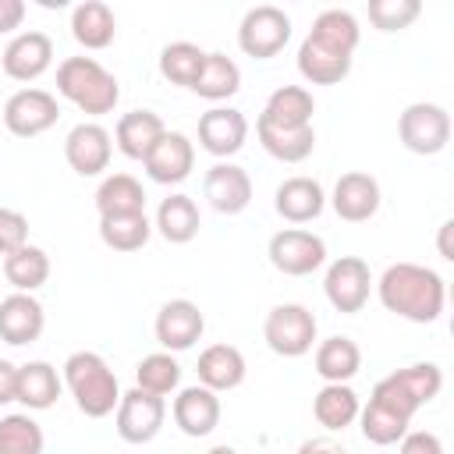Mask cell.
I'll list each match as a JSON object with an SVG mask.
<instances>
[{"mask_svg":"<svg viewBox=\"0 0 454 454\" xmlns=\"http://www.w3.org/2000/svg\"><path fill=\"white\" fill-rule=\"evenodd\" d=\"M443 390V369L436 362H415L408 369H394L372 387L369 404L358 411L362 436L376 447H390L408 433L411 415L429 404Z\"/></svg>","mask_w":454,"mask_h":454,"instance_id":"1","label":"cell"},{"mask_svg":"<svg viewBox=\"0 0 454 454\" xmlns=\"http://www.w3.org/2000/svg\"><path fill=\"white\" fill-rule=\"evenodd\" d=\"M376 294L387 312L408 323H436L447 305V284L436 270L419 262H394L376 280Z\"/></svg>","mask_w":454,"mask_h":454,"instance_id":"2","label":"cell"},{"mask_svg":"<svg viewBox=\"0 0 454 454\" xmlns=\"http://www.w3.org/2000/svg\"><path fill=\"white\" fill-rule=\"evenodd\" d=\"M64 387L71 390L78 411L85 419H106L114 415L117 401H121V387L114 369L106 365L103 355L96 351H74L64 362Z\"/></svg>","mask_w":454,"mask_h":454,"instance_id":"3","label":"cell"},{"mask_svg":"<svg viewBox=\"0 0 454 454\" xmlns=\"http://www.w3.org/2000/svg\"><path fill=\"white\" fill-rule=\"evenodd\" d=\"M57 92L89 117H103L117 106L121 85L96 57H67L57 67Z\"/></svg>","mask_w":454,"mask_h":454,"instance_id":"4","label":"cell"},{"mask_svg":"<svg viewBox=\"0 0 454 454\" xmlns=\"http://www.w3.org/2000/svg\"><path fill=\"white\" fill-rule=\"evenodd\" d=\"M316 333H319L316 316L298 301L273 305L266 312V323H262V340L270 344L273 355H284V358L309 355L312 344H316Z\"/></svg>","mask_w":454,"mask_h":454,"instance_id":"5","label":"cell"},{"mask_svg":"<svg viewBox=\"0 0 454 454\" xmlns=\"http://www.w3.org/2000/svg\"><path fill=\"white\" fill-rule=\"evenodd\" d=\"M397 138L415 156H436L450 142V114L440 103H408L397 117Z\"/></svg>","mask_w":454,"mask_h":454,"instance_id":"6","label":"cell"},{"mask_svg":"<svg viewBox=\"0 0 454 454\" xmlns=\"http://www.w3.org/2000/svg\"><path fill=\"white\" fill-rule=\"evenodd\" d=\"M287 39H291V18L284 7H273V4H259L245 11L238 25V46L245 57H255V60L277 57L287 46Z\"/></svg>","mask_w":454,"mask_h":454,"instance_id":"7","label":"cell"},{"mask_svg":"<svg viewBox=\"0 0 454 454\" xmlns=\"http://www.w3.org/2000/svg\"><path fill=\"white\" fill-rule=\"evenodd\" d=\"M163 419H167V401L142 390V387H131L128 394H121V401L114 408V426H117V436L124 443L156 440L163 429Z\"/></svg>","mask_w":454,"mask_h":454,"instance_id":"8","label":"cell"},{"mask_svg":"<svg viewBox=\"0 0 454 454\" xmlns=\"http://www.w3.org/2000/svg\"><path fill=\"white\" fill-rule=\"evenodd\" d=\"M266 255H270L273 270H280L284 277H309L326 262V241L312 231L287 227L270 238Z\"/></svg>","mask_w":454,"mask_h":454,"instance_id":"9","label":"cell"},{"mask_svg":"<svg viewBox=\"0 0 454 454\" xmlns=\"http://www.w3.org/2000/svg\"><path fill=\"white\" fill-rule=\"evenodd\" d=\"M323 291H326V301L351 316V312H362L365 301H369V291H372V273H369V262L358 259V255H340L326 266V277H323Z\"/></svg>","mask_w":454,"mask_h":454,"instance_id":"10","label":"cell"},{"mask_svg":"<svg viewBox=\"0 0 454 454\" xmlns=\"http://www.w3.org/2000/svg\"><path fill=\"white\" fill-rule=\"evenodd\" d=\"M57 117H60L57 96L46 89H18L4 103V124L18 138H35V135L50 131L57 124Z\"/></svg>","mask_w":454,"mask_h":454,"instance_id":"11","label":"cell"},{"mask_svg":"<svg viewBox=\"0 0 454 454\" xmlns=\"http://www.w3.org/2000/svg\"><path fill=\"white\" fill-rule=\"evenodd\" d=\"M110 156H114V135L96 124V121H82L67 131L64 138V160L74 174L82 177H96L110 167Z\"/></svg>","mask_w":454,"mask_h":454,"instance_id":"12","label":"cell"},{"mask_svg":"<svg viewBox=\"0 0 454 454\" xmlns=\"http://www.w3.org/2000/svg\"><path fill=\"white\" fill-rule=\"evenodd\" d=\"M50 64H53V39L39 28L18 32L4 46V57H0L4 74L14 78V82H35L39 74L50 71Z\"/></svg>","mask_w":454,"mask_h":454,"instance_id":"13","label":"cell"},{"mask_svg":"<svg viewBox=\"0 0 454 454\" xmlns=\"http://www.w3.org/2000/svg\"><path fill=\"white\" fill-rule=\"evenodd\" d=\"M202 195H206V202H209L216 213L238 216V213L248 209V202H252V177H248L245 167H238V163H231V160H220V163H213V167L206 170V177H202Z\"/></svg>","mask_w":454,"mask_h":454,"instance_id":"14","label":"cell"},{"mask_svg":"<svg viewBox=\"0 0 454 454\" xmlns=\"http://www.w3.org/2000/svg\"><path fill=\"white\" fill-rule=\"evenodd\" d=\"M156 340L163 344V351H188L199 337H202V330H206V316H202V309L195 305V301H188V298H170L160 312H156Z\"/></svg>","mask_w":454,"mask_h":454,"instance_id":"15","label":"cell"},{"mask_svg":"<svg viewBox=\"0 0 454 454\" xmlns=\"http://www.w3.org/2000/svg\"><path fill=\"white\" fill-rule=\"evenodd\" d=\"M380 181L365 170H348L337 177L333 184V195H330V206L340 220L348 223H365L369 216H376L380 209Z\"/></svg>","mask_w":454,"mask_h":454,"instance_id":"16","label":"cell"},{"mask_svg":"<svg viewBox=\"0 0 454 454\" xmlns=\"http://www.w3.org/2000/svg\"><path fill=\"white\" fill-rule=\"evenodd\" d=\"M245 138H248V121L234 106H213L199 117V145L216 160L234 156L245 145Z\"/></svg>","mask_w":454,"mask_h":454,"instance_id":"17","label":"cell"},{"mask_svg":"<svg viewBox=\"0 0 454 454\" xmlns=\"http://www.w3.org/2000/svg\"><path fill=\"white\" fill-rule=\"evenodd\" d=\"M149 181L156 184H181L195 167V145L181 131H163V138L153 145V153L142 160Z\"/></svg>","mask_w":454,"mask_h":454,"instance_id":"18","label":"cell"},{"mask_svg":"<svg viewBox=\"0 0 454 454\" xmlns=\"http://www.w3.org/2000/svg\"><path fill=\"white\" fill-rule=\"evenodd\" d=\"M170 411H174L177 429H181L184 436H195V440H199V436H209V433L220 426V397H216L209 387H202V383L177 390Z\"/></svg>","mask_w":454,"mask_h":454,"instance_id":"19","label":"cell"},{"mask_svg":"<svg viewBox=\"0 0 454 454\" xmlns=\"http://www.w3.org/2000/svg\"><path fill=\"white\" fill-rule=\"evenodd\" d=\"M43 326H46V312L32 294L14 291L0 301V340L21 348V344L39 340Z\"/></svg>","mask_w":454,"mask_h":454,"instance_id":"20","label":"cell"},{"mask_svg":"<svg viewBox=\"0 0 454 454\" xmlns=\"http://www.w3.org/2000/svg\"><path fill=\"white\" fill-rule=\"evenodd\" d=\"M326 206V192L316 177H287L277 184V195H273V209L287 220V223H309L323 213Z\"/></svg>","mask_w":454,"mask_h":454,"instance_id":"21","label":"cell"},{"mask_svg":"<svg viewBox=\"0 0 454 454\" xmlns=\"http://www.w3.org/2000/svg\"><path fill=\"white\" fill-rule=\"evenodd\" d=\"M163 131H167V124H163L160 114H153V110H131V114H124L117 121L114 142H117V149L128 160H145L153 153V145L163 138Z\"/></svg>","mask_w":454,"mask_h":454,"instance_id":"22","label":"cell"},{"mask_svg":"<svg viewBox=\"0 0 454 454\" xmlns=\"http://www.w3.org/2000/svg\"><path fill=\"white\" fill-rule=\"evenodd\" d=\"M245 369H248V365H245V355H241L234 344H209V348L199 355V365H195L199 383L209 387L213 394L241 387Z\"/></svg>","mask_w":454,"mask_h":454,"instance_id":"23","label":"cell"},{"mask_svg":"<svg viewBox=\"0 0 454 454\" xmlns=\"http://www.w3.org/2000/svg\"><path fill=\"white\" fill-rule=\"evenodd\" d=\"M71 35L85 50H106L117 35V18L103 0H82L71 11Z\"/></svg>","mask_w":454,"mask_h":454,"instance_id":"24","label":"cell"},{"mask_svg":"<svg viewBox=\"0 0 454 454\" xmlns=\"http://www.w3.org/2000/svg\"><path fill=\"white\" fill-rule=\"evenodd\" d=\"M255 135H259V145L280 163H301L316 149V128L312 124L309 128H277V124L259 117L255 121Z\"/></svg>","mask_w":454,"mask_h":454,"instance_id":"25","label":"cell"},{"mask_svg":"<svg viewBox=\"0 0 454 454\" xmlns=\"http://www.w3.org/2000/svg\"><path fill=\"white\" fill-rule=\"evenodd\" d=\"M153 227L160 231L163 241H170V245H188V241L199 234V227H202V216H199L195 199L184 195V192L167 195V199L160 202V209H156V223H153Z\"/></svg>","mask_w":454,"mask_h":454,"instance_id":"26","label":"cell"},{"mask_svg":"<svg viewBox=\"0 0 454 454\" xmlns=\"http://www.w3.org/2000/svg\"><path fill=\"white\" fill-rule=\"evenodd\" d=\"M298 71L312 85H337V82L348 78L351 57L348 53H337V50H330V46H323V43H316V39L305 35L301 46H298Z\"/></svg>","mask_w":454,"mask_h":454,"instance_id":"27","label":"cell"},{"mask_svg":"<svg viewBox=\"0 0 454 454\" xmlns=\"http://www.w3.org/2000/svg\"><path fill=\"white\" fill-rule=\"evenodd\" d=\"M312 114H316V99L305 85H280L270 92L259 117L277 124V128H309Z\"/></svg>","mask_w":454,"mask_h":454,"instance_id":"28","label":"cell"},{"mask_svg":"<svg viewBox=\"0 0 454 454\" xmlns=\"http://www.w3.org/2000/svg\"><path fill=\"white\" fill-rule=\"evenodd\" d=\"M316 372L323 383H348L351 376H358L362 369V348L351 337H326L316 348Z\"/></svg>","mask_w":454,"mask_h":454,"instance_id":"29","label":"cell"},{"mask_svg":"<svg viewBox=\"0 0 454 454\" xmlns=\"http://www.w3.org/2000/svg\"><path fill=\"white\" fill-rule=\"evenodd\" d=\"M64 380L57 376V369L50 362H25L18 365V401L28 411H46L57 404Z\"/></svg>","mask_w":454,"mask_h":454,"instance_id":"30","label":"cell"},{"mask_svg":"<svg viewBox=\"0 0 454 454\" xmlns=\"http://www.w3.org/2000/svg\"><path fill=\"white\" fill-rule=\"evenodd\" d=\"M309 39L337 50V53H355L358 50V39H362V28H358V18L351 11H340V7H326L316 14L312 28H309Z\"/></svg>","mask_w":454,"mask_h":454,"instance_id":"31","label":"cell"},{"mask_svg":"<svg viewBox=\"0 0 454 454\" xmlns=\"http://www.w3.org/2000/svg\"><path fill=\"white\" fill-rule=\"evenodd\" d=\"M96 209L99 216H124V213H145V192L142 181L131 174H110L96 188Z\"/></svg>","mask_w":454,"mask_h":454,"instance_id":"32","label":"cell"},{"mask_svg":"<svg viewBox=\"0 0 454 454\" xmlns=\"http://www.w3.org/2000/svg\"><path fill=\"white\" fill-rule=\"evenodd\" d=\"M358 411H362V401H358V394L348 383H323V390L312 401L316 422L326 426V429H333V433L337 429H348L358 419Z\"/></svg>","mask_w":454,"mask_h":454,"instance_id":"33","label":"cell"},{"mask_svg":"<svg viewBox=\"0 0 454 454\" xmlns=\"http://www.w3.org/2000/svg\"><path fill=\"white\" fill-rule=\"evenodd\" d=\"M4 277L14 291L32 294L35 287H43L50 280V255L39 245H21L18 252L4 255Z\"/></svg>","mask_w":454,"mask_h":454,"instance_id":"34","label":"cell"},{"mask_svg":"<svg viewBox=\"0 0 454 454\" xmlns=\"http://www.w3.org/2000/svg\"><path fill=\"white\" fill-rule=\"evenodd\" d=\"M238 89H241V67L227 53H206V64H202L192 92L220 103V99H231Z\"/></svg>","mask_w":454,"mask_h":454,"instance_id":"35","label":"cell"},{"mask_svg":"<svg viewBox=\"0 0 454 454\" xmlns=\"http://www.w3.org/2000/svg\"><path fill=\"white\" fill-rule=\"evenodd\" d=\"M153 234V223L145 213H124V216H99V238L114 252H138Z\"/></svg>","mask_w":454,"mask_h":454,"instance_id":"36","label":"cell"},{"mask_svg":"<svg viewBox=\"0 0 454 454\" xmlns=\"http://www.w3.org/2000/svg\"><path fill=\"white\" fill-rule=\"evenodd\" d=\"M206 64V50H199L195 43H167L163 53H160V74L170 82V85H184L192 89L199 71Z\"/></svg>","mask_w":454,"mask_h":454,"instance_id":"37","label":"cell"},{"mask_svg":"<svg viewBox=\"0 0 454 454\" xmlns=\"http://www.w3.org/2000/svg\"><path fill=\"white\" fill-rule=\"evenodd\" d=\"M177 383H181V365L170 351H153L135 365V387L156 397H167L170 390H177Z\"/></svg>","mask_w":454,"mask_h":454,"instance_id":"38","label":"cell"},{"mask_svg":"<svg viewBox=\"0 0 454 454\" xmlns=\"http://www.w3.org/2000/svg\"><path fill=\"white\" fill-rule=\"evenodd\" d=\"M0 454H43V429L32 415L0 419Z\"/></svg>","mask_w":454,"mask_h":454,"instance_id":"39","label":"cell"},{"mask_svg":"<svg viewBox=\"0 0 454 454\" xmlns=\"http://www.w3.org/2000/svg\"><path fill=\"white\" fill-rule=\"evenodd\" d=\"M422 14L419 0H369V21L380 32H401Z\"/></svg>","mask_w":454,"mask_h":454,"instance_id":"40","label":"cell"},{"mask_svg":"<svg viewBox=\"0 0 454 454\" xmlns=\"http://www.w3.org/2000/svg\"><path fill=\"white\" fill-rule=\"evenodd\" d=\"M21 245H28V220L18 209L0 206V255L18 252Z\"/></svg>","mask_w":454,"mask_h":454,"instance_id":"41","label":"cell"},{"mask_svg":"<svg viewBox=\"0 0 454 454\" xmlns=\"http://www.w3.org/2000/svg\"><path fill=\"white\" fill-rule=\"evenodd\" d=\"M401 454H443V440L429 429H415V433H404L401 440Z\"/></svg>","mask_w":454,"mask_h":454,"instance_id":"42","label":"cell"},{"mask_svg":"<svg viewBox=\"0 0 454 454\" xmlns=\"http://www.w3.org/2000/svg\"><path fill=\"white\" fill-rule=\"evenodd\" d=\"M18 401V365L0 358V404Z\"/></svg>","mask_w":454,"mask_h":454,"instance_id":"43","label":"cell"},{"mask_svg":"<svg viewBox=\"0 0 454 454\" xmlns=\"http://www.w3.org/2000/svg\"><path fill=\"white\" fill-rule=\"evenodd\" d=\"M25 21V0H0V35L21 28Z\"/></svg>","mask_w":454,"mask_h":454,"instance_id":"44","label":"cell"},{"mask_svg":"<svg viewBox=\"0 0 454 454\" xmlns=\"http://www.w3.org/2000/svg\"><path fill=\"white\" fill-rule=\"evenodd\" d=\"M450 231H454V220H443V223H440V238H436L440 259H447V262H454V248H450Z\"/></svg>","mask_w":454,"mask_h":454,"instance_id":"45","label":"cell"},{"mask_svg":"<svg viewBox=\"0 0 454 454\" xmlns=\"http://www.w3.org/2000/svg\"><path fill=\"white\" fill-rule=\"evenodd\" d=\"M298 454H344V450L337 443H330V440H305L298 447Z\"/></svg>","mask_w":454,"mask_h":454,"instance_id":"46","label":"cell"},{"mask_svg":"<svg viewBox=\"0 0 454 454\" xmlns=\"http://www.w3.org/2000/svg\"><path fill=\"white\" fill-rule=\"evenodd\" d=\"M206 454H238L234 447H227V443H220V447H213V450H206Z\"/></svg>","mask_w":454,"mask_h":454,"instance_id":"47","label":"cell"}]
</instances>
